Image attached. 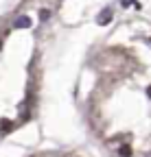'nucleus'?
Segmentation results:
<instances>
[{
  "instance_id": "f257e3e1",
  "label": "nucleus",
  "mask_w": 151,
  "mask_h": 157,
  "mask_svg": "<svg viewBox=\"0 0 151 157\" xmlns=\"http://www.w3.org/2000/svg\"><path fill=\"white\" fill-rule=\"evenodd\" d=\"M15 26H18V29H29V26H31V20H29L26 15H22V17L15 20Z\"/></svg>"
},
{
  "instance_id": "f03ea898",
  "label": "nucleus",
  "mask_w": 151,
  "mask_h": 157,
  "mask_svg": "<svg viewBox=\"0 0 151 157\" xmlns=\"http://www.w3.org/2000/svg\"><path fill=\"white\" fill-rule=\"evenodd\" d=\"M109 20H112V11H109V9H105V11L99 15V24H107Z\"/></svg>"
},
{
  "instance_id": "7ed1b4c3",
  "label": "nucleus",
  "mask_w": 151,
  "mask_h": 157,
  "mask_svg": "<svg viewBox=\"0 0 151 157\" xmlns=\"http://www.w3.org/2000/svg\"><path fill=\"white\" fill-rule=\"evenodd\" d=\"M118 153H121V157H129V155H131V148H129V146H125V148H121Z\"/></svg>"
},
{
  "instance_id": "20e7f679",
  "label": "nucleus",
  "mask_w": 151,
  "mask_h": 157,
  "mask_svg": "<svg viewBox=\"0 0 151 157\" xmlns=\"http://www.w3.org/2000/svg\"><path fill=\"white\" fill-rule=\"evenodd\" d=\"M0 48H2V39H0Z\"/></svg>"
},
{
  "instance_id": "39448f33",
  "label": "nucleus",
  "mask_w": 151,
  "mask_h": 157,
  "mask_svg": "<svg viewBox=\"0 0 151 157\" xmlns=\"http://www.w3.org/2000/svg\"><path fill=\"white\" fill-rule=\"evenodd\" d=\"M149 96H151V87H149Z\"/></svg>"
},
{
  "instance_id": "423d86ee",
  "label": "nucleus",
  "mask_w": 151,
  "mask_h": 157,
  "mask_svg": "<svg viewBox=\"0 0 151 157\" xmlns=\"http://www.w3.org/2000/svg\"><path fill=\"white\" fill-rule=\"evenodd\" d=\"M149 157H151V155H149Z\"/></svg>"
}]
</instances>
